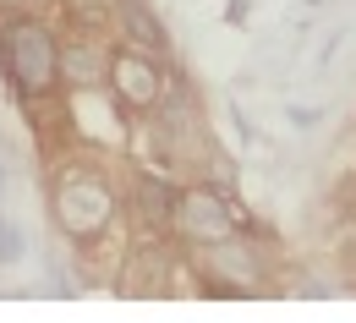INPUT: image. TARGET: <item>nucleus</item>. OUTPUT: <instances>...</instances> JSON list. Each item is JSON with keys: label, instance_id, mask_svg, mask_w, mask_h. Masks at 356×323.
I'll list each match as a JSON object with an SVG mask.
<instances>
[{"label": "nucleus", "instance_id": "7", "mask_svg": "<svg viewBox=\"0 0 356 323\" xmlns=\"http://www.w3.org/2000/svg\"><path fill=\"white\" fill-rule=\"evenodd\" d=\"M104 66H110V55L93 44H60V83H72V88H93V83H104Z\"/></svg>", "mask_w": 356, "mask_h": 323}, {"label": "nucleus", "instance_id": "5", "mask_svg": "<svg viewBox=\"0 0 356 323\" xmlns=\"http://www.w3.org/2000/svg\"><path fill=\"white\" fill-rule=\"evenodd\" d=\"M203 252H209V269H203V290L209 296H258L264 290V258H258V247L241 231L214 241V247H203Z\"/></svg>", "mask_w": 356, "mask_h": 323}, {"label": "nucleus", "instance_id": "8", "mask_svg": "<svg viewBox=\"0 0 356 323\" xmlns=\"http://www.w3.org/2000/svg\"><path fill=\"white\" fill-rule=\"evenodd\" d=\"M17 258H22V231H17V225H11V220H0V263H6V269H11V263H17Z\"/></svg>", "mask_w": 356, "mask_h": 323}, {"label": "nucleus", "instance_id": "6", "mask_svg": "<svg viewBox=\"0 0 356 323\" xmlns=\"http://www.w3.org/2000/svg\"><path fill=\"white\" fill-rule=\"evenodd\" d=\"M176 181H165V176H154V170H137L132 181V203L137 214H143V225L148 231H170V214H176Z\"/></svg>", "mask_w": 356, "mask_h": 323}, {"label": "nucleus", "instance_id": "2", "mask_svg": "<svg viewBox=\"0 0 356 323\" xmlns=\"http://www.w3.org/2000/svg\"><path fill=\"white\" fill-rule=\"evenodd\" d=\"M49 220L72 241H93L115 225V186L99 165H60L49 181Z\"/></svg>", "mask_w": 356, "mask_h": 323}, {"label": "nucleus", "instance_id": "9", "mask_svg": "<svg viewBox=\"0 0 356 323\" xmlns=\"http://www.w3.org/2000/svg\"><path fill=\"white\" fill-rule=\"evenodd\" d=\"M17 6H22V0H0V11H17Z\"/></svg>", "mask_w": 356, "mask_h": 323}, {"label": "nucleus", "instance_id": "1", "mask_svg": "<svg viewBox=\"0 0 356 323\" xmlns=\"http://www.w3.org/2000/svg\"><path fill=\"white\" fill-rule=\"evenodd\" d=\"M0 77L22 104L49 99L60 88V44L39 17H6L0 22Z\"/></svg>", "mask_w": 356, "mask_h": 323}, {"label": "nucleus", "instance_id": "4", "mask_svg": "<svg viewBox=\"0 0 356 323\" xmlns=\"http://www.w3.org/2000/svg\"><path fill=\"white\" fill-rule=\"evenodd\" d=\"M170 231L186 247H214L225 235H236V208L220 186H181L176 192V214H170Z\"/></svg>", "mask_w": 356, "mask_h": 323}, {"label": "nucleus", "instance_id": "3", "mask_svg": "<svg viewBox=\"0 0 356 323\" xmlns=\"http://www.w3.org/2000/svg\"><path fill=\"white\" fill-rule=\"evenodd\" d=\"M104 83H110L115 104H121L127 115H154L159 99H165V72H159V60H154L148 49H137V44H115L110 49Z\"/></svg>", "mask_w": 356, "mask_h": 323}]
</instances>
